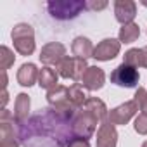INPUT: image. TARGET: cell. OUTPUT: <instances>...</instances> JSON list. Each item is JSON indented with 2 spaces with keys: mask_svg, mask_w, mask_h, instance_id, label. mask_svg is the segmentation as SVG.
Masks as SVG:
<instances>
[{
  "mask_svg": "<svg viewBox=\"0 0 147 147\" xmlns=\"http://www.w3.org/2000/svg\"><path fill=\"white\" fill-rule=\"evenodd\" d=\"M87 102V95L85 92L82 90V85L80 83H75L73 87H69V104L75 107V109H80L83 104Z\"/></svg>",
  "mask_w": 147,
  "mask_h": 147,
  "instance_id": "obj_20",
  "label": "cell"
},
{
  "mask_svg": "<svg viewBox=\"0 0 147 147\" xmlns=\"http://www.w3.org/2000/svg\"><path fill=\"white\" fill-rule=\"evenodd\" d=\"M38 85L42 88H47V90L55 88L57 87V73L49 66L42 67L40 73H38Z\"/></svg>",
  "mask_w": 147,
  "mask_h": 147,
  "instance_id": "obj_19",
  "label": "cell"
},
{
  "mask_svg": "<svg viewBox=\"0 0 147 147\" xmlns=\"http://www.w3.org/2000/svg\"><path fill=\"white\" fill-rule=\"evenodd\" d=\"M11 113L2 109V119H0V147H19L18 133L14 131V121L9 123Z\"/></svg>",
  "mask_w": 147,
  "mask_h": 147,
  "instance_id": "obj_7",
  "label": "cell"
},
{
  "mask_svg": "<svg viewBox=\"0 0 147 147\" xmlns=\"http://www.w3.org/2000/svg\"><path fill=\"white\" fill-rule=\"evenodd\" d=\"M11 35H12L14 49L21 55H31L33 54V50H35V31L30 24H26V23L16 24Z\"/></svg>",
  "mask_w": 147,
  "mask_h": 147,
  "instance_id": "obj_4",
  "label": "cell"
},
{
  "mask_svg": "<svg viewBox=\"0 0 147 147\" xmlns=\"http://www.w3.org/2000/svg\"><path fill=\"white\" fill-rule=\"evenodd\" d=\"M114 14L121 24H130L137 16V5L131 0H116L114 2Z\"/></svg>",
  "mask_w": 147,
  "mask_h": 147,
  "instance_id": "obj_13",
  "label": "cell"
},
{
  "mask_svg": "<svg viewBox=\"0 0 147 147\" xmlns=\"http://www.w3.org/2000/svg\"><path fill=\"white\" fill-rule=\"evenodd\" d=\"M138 78H140V75H138L137 67L128 66V64H125V62L119 64V66L111 73V82H113L114 85H118V87H126V88L137 87Z\"/></svg>",
  "mask_w": 147,
  "mask_h": 147,
  "instance_id": "obj_5",
  "label": "cell"
},
{
  "mask_svg": "<svg viewBox=\"0 0 147 147\" xmlns=\"http://www.w3.org/2000/svg\"><path fill=\"white\" fill-rule=\"evenodd\" d=\"M59 75L62 78H67V80H75V82H80L83 73L87 71V61L85 59H78V57H66L59 66Z\"/></svg>",
  "mask_w": 147,
  "mask_h": 147,
  "instance_id": "obj_6",
  "label": "cell"
},
{
  "mask_svg": "<svg viewBox=\"0 0 147 147\" xmlns=\"http://www.w3.org/2000/svg\"><path fill=\"white\" fill-rule=\"evenodd\" d=\"M38 73L40 71H36V66L35 64H31V62L23 64L19 67V71H18V82H19V85L31 87L36 82V78H38Z\"/></svg>",
  "mask_w": 147,
  "mask_h": 147,
  "instance_id": "obj_15",
  "label": "cell"
},
{
  "mask_svg": "<svg viewBox=\"0 0 147 147\" xmlns=\"http://www.w3.org/2000/svg\"><path fill=\"white\" fill-rule=\"evenodd\" d=\"M64 59H66V47L59 42L47 43L40 52V61L49 67L50 66H59Z\"/></svg>",
  "mask_w": 147,
  "mask_h": 147,
  "instance_id": "obj_8",
  "label": "cell"
},
{
  "mask_svg": "<svg viewBox=\"0 0 147 147\" xmlns=\"http://www.w3.org/2000/svg\"><path fill=\"white\" fill-rule=\"evenodd\" d=\"M12 64H14V54L5 45L0 47V67H2V71H7Z\"/></svg>",
  "mask_w": 147,
  "mask_h": 147,
  "instance_id": "obj_22",
  "label": "cell"
},
{
  "mask_svg": "<svg viewBox=\"0 0 147 147\" xmlns=\"http://www.w3.org/2000/svg\"><path fill=\"white\" fill-rule=\"evenodd\" d=\"M138 106L135 100H130V102H125L121 106H118L116 109H113L109 114H107V121L111 125H125L131 119V116L137 113Z\"/></svg>",
  "mask_w": 147,
  "mask_h": 147,
  "instance_id": "obj_10",
  "label": "cell"
},
{
  "mask_svg": "<svg viewBox=\"0 0 147 147\" xmlns=\"http://www.w3.org/2000/svg\"><path fill=\"white\" fill-rule=\"evenodd\" d=\"M28 111H30V97L26 94H19L16 99V107H14V119L18 125L28 119Z\"/></svg>",
  "mask_w": 147,
  "mask_h": 147,
  "instance_id": "obj_18",
  "label": "cell"
},
{
  "mask_svg": "<svg viewBox=\"0 0 147 147\" xmlns=\"http://www.w3.org/2000/svg\"><path fill=\"white\" fill-rule=\"evenodd\" d=\"M71 50H73V54H75V57L85 59V61H87V57H92V54H94L92 42L88 38H85V36L75 38V42H73V45H71Z\"/></svg>",
  "mask_w": 147,
  "mask_h": 147,
  "instance_id": "obj_16",
  "label": "cell"
},
{
  "mask_svg": "<svg viewBox=\"0 0 147 147\" xmlns=\"http://www.w3.org/2000/svg\"><path fill=\"white\" fill-rule=\"evenodd\" d=\"M135 131L140 135H147V114H138L135 119Z\"/></svg>",
  "mask_w": 147,
  "mask_h": 147,
  "instance_id": "obj_24",
  "label": "cell"
},
{
  "mask_svg": "<svg viewBox=\"0 0 147 147\" xmlns=\"http://www.w3.org/2000/svg\"><path fill=\"white\" fill-rule=\"evenodd\" d=\"M118 142V133L114 125H111L107 119L102 121L97 131V147H116Z\"/></svg>",
  "mask_w": 147,
  "mask_h": 147,
  "instance_id": "obj_14",
  "label": "cell"
},
{
  "mask_svg": "<svg viewBox=\"0 0 147 147\" xmlns=\"http://www.w3.org/2000/svg\"><path fill=\"white\" fill-rule=\"evenodd\" d=\"M47 9L54 19L67 21L76 18L83 9H87V2H82V0H55V2L47 4Z\"/></svg>",
  "mask_w": 147,
  "mask_h": 147,
  "instance_id": "obj_3",
  "label": "cell"
},
{
  "mask_svg": "<svg viewBox=\"0 0 147 147\" xmlns=\"http://www.w3.org/2000/svg\"><path fill=\"white\" fill-rule=\"evenodd\" d=\"M142 147H147V142H144V144H142Z\"/></svg>",
  "mask_w": 147,
  "mask_h": 147,
  "instance_id": "obj_28",
  "label": "cell"
},
{
  "mask_svg": "<svg viewBox=\"0 0 147 147\" xmlns=\"http://www.w3.org/2000/svg\"><path fill=\"white\" fill-rule=\"evenodd\" d=\"M47 100L50 104V107H55V109H69V111H76L69 104V88L66 87H61L57 85L55 88L49 90L47 94Z\"/></svg>",
  "mask_w": 147,
  "mask_h": 147,
  "instance_id": "obj_11",
  "label": "cell"
},
{
  "mask_svg": "<svg viewBox=\"0 0 147 147\" xmlns=\"http://www.w3.org/2000/svg\"><path fill=\"white\" fill-rule=\"evenodd\" d=\"M67 147H90V144H88L85 138L76 137L75 140H71V142H69V145H67Z\"/></svg>",
  "mask_w": 147,
  "mask_h": 147,
  "instance_id": "obj_26",
  "label": "cell"
},
{
  "mask_svg": "<svg viewBox=\"0 0 147 147\" xmlns=\"http://www.w3.org/2000/svg\"><path fill=\"white\" fill-rule=\"evenodd\" d=\"M140 35V30L135 23H130V24H123V28L119 30V42L123 43H131L138 38Z\"/></svg>",
  "mask_w": 147,
  "mask_h": 147,
  "instance_id": "obj_21",
  "label": "cell"
},
{
  "mask_svg": "<svg viewBox=\"0 0 147 147\" xmlns=\"http://www.w3.org/2000/svg\"><path fill=\"white\" fill-rule=\"evenodd\" d=\"M133 100H135L137 106L140 107L142 114H147V90H145V88H138Z\"/></svg>",
  "mask_w": 147,
  "mask_h": 147,
  "instance_id": "obj_23",
  "label": "cell"
},
{
  "mask_svg": "<svg viewBox=\"0 0 147 147\" xmlns=\"http://www.w3.org/2000/svg\"><path fill=\"white\" fill-rule=\"evenodd\" d=\"M104 80H106L104 71L97 66H92V67H87V71L83 73L80 85L85 87L87 90H99V88H102Z\"/></svg>",
  "mask_w": 147,
  "mask_h": 147,
  "instance_id": "obj_12",
  "label": "cell"
},
{
  "mask_svg": "<svg viewBox=\"0 0 147 147\" xmlns=\"http://www.w3.org/2000/svg\"><path fill=\"white\" fill-rule=\"evenodd\" d=\"M5 102H7V92L4 90L2 92V106H5Z\"/></svg>",
  "mask_w": 147,
  "mask_h": 147,
  "instance_id": "obj_27",
  "label": "cell"
},
{
  "mask_svg": "<svg viewBox=\"0 0 147 147\" xmlns=\"http://www.w3.org/2000/svg\"><path fill=\"white\" fill-rule=\"evenodd\" d=\"M106 7H107V2H94V0L87 2V9H92V11H100Z\"/></svg>",
  "mask_w": 147,
  "mask_h": 147,
  "instance_id": "obj_25",
  "label": "cell"
},
{
  "mask_svg": "<svg viewBox=\"0 0 147 147\" xmlns=\"http://www.w3.org/2000/svg\"><path fill=\"white\" fill-rule=\"evenodd\" d=\"M76 111L45 107L18 126L23 147H64L76 138L73 116Z\"/></svg>",
  "mask_w": 147,
  "mask_h": 147,
  "instance_id": "obj_1",
  "label": "cell"
},
{
  "mask_svg": "<svg viewBox=\"0 0 147 147\" xmlns=\"http://www.w3.org/2000/svg\"><path fill=\"white\" fill-rule=\"evenodd\" d=\"M106 114H107V109L100 99H95V97L87 99V102L80 109H76L75 116H73V126H75L76 137L85 140L90 138L95 131L97 123L99 121L102 123L106 119Z\"/></svg>",
  "mask_w": 147,
  "mask_h": 147,
  "instance_id": "obj_2",
  "label": "cell"
},
{
  "mask_svg": "<svg viewBox=\"0 0 147 147\" xmlns=\"http://www.w3.org/2000/svg\"><path fill=\"white\" fill-rule=\"evenodd\" d=\"M119 49H121V42H119V40L106 38V40H102V42L94 49L92 57L97 59V61H111V59H114V57L119 54Z\"/></svg>",
  "mask_w": 147,
  "mask_h": 147,
  "instance_id": "obj_9",
  "label": "cell"
},
{
  "mask_svg": "<svg viewBox=\"0 0 147 147\" xmlns=\"http://www.w3.org/2000/svg\"><path fill=\"white\" fill-rule=\"evenodd\" d=\"M125 64L133 67H147V47L128 50L125 54Z\"/></svg>",
  "mask_w": 147,
  "mask_h": 147,
  "instance_id": "obj_17",
  "label": "cell"
}]
</instances>
